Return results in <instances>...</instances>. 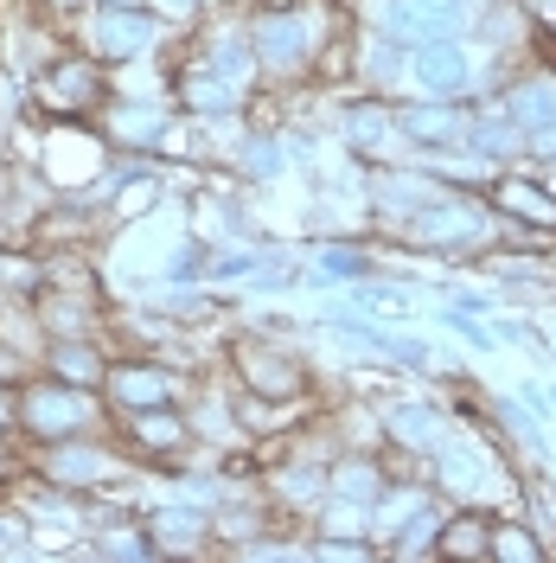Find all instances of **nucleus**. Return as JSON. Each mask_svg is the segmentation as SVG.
<instances>
[{
    "label": "nucleus",
    "mask_w": 556,
    "mask_h": 563,
    "mask_svg": "<svg viewBox=\"0 0 556 563\" xmlns=\"http://www.w3.org/2000/svg\"><path fill=\"white\" fill-rule=\"evenodd\" d=\"M403 135H416V141H454V135H467V122L454 115V109H403V122H397Z\"/></svg>",
    "instance_id": "9"
},
{
    "label": "nucleus",
    "mask_w": 556,
    "mask_h": 563,
    "mask_svg": "<svg viewBox=\"0 0 556 563\" xmlns=\"http://www.w3.org/2000/svg\"><path fill=\"white\" fill-rule=\"evenodd\" d=\"M326 269H333V276H358V256H346V250H333V256H326Z\"/></svg>",
    "instance_id": "27"
},
{
    "label": "nucleus",
    "mask_w": 556,
    "mask_h": 563,
    "mask_svg": "<svg viewBox=\"0 0 556 563\" xmlns=\"http://www.w3.org/2000/svg\"><path fill=\"white\" fill-rule=\"evenodd\" d=\"M154 38V26L141 20L135 7H109V13H97L90 20V45L103 52V58H129V52H141Z\"/></svg>",
    "instance_id": "1"
},
{
    "label": "nucleus",
    "mask_w": 556,
    "mask_h": 563,
    "mask_svg": "<svg viewBox=\"0 0 556 563\" xmlns=\"http://www.w3.org/2000/svg\"><path fill=\"white\" fill-rule=\"evenodd\" d=\"M288 493H294V499H313V493H320V474H313V467L288 474Z\"/></svg>",
    "instance_id": "26"
},
{
    "label": "nucleus",
    "mask_w": 556,
    "mask_h": 563,
    "mask_svg": "<svg viewBox=\"0 0 556 563\" xmlns=\"http://www.w3.org/2000/svg\"><path fill=\"white\" fill-rule=\"evenodd\" d=\"M26 422L38 435H70V429H84V397H70L58 385H38L26 390Z\"/></svg>",
    "instance_id": "2"
},
{
    "label": "nucleus",
    "mask_w": 556,
    "mask_h": 563,
    "mask_svg": "<svg viewBox=\"0 0 556 563\" xmlns=\"http://www.w3.org/2000/svg\"><path fill=\"white\" fill-rule=\"evenodd\" d=\"M383 129H390V122H383L378 109H352V141H358V147H383Z\"/></svg>",
    "instance_id": "19"
},
{
    "label": "nucleus",
    "mask_w": 556,
    "mask_h": 563,
    "mask_svg": "<svg viewBox=\"0 0 556 563\" xmlns=\"http://www.w3.org/2000/svg\"><path fill=\"white\" fill-rule=\"evenodd\" d=\"M416 77L435 90V97H460V84H467V58L454 52L448 38H429L416 52Z\"/></svg>",
    "instance_id": "5"
},
{
    "label": "nucleus",
    "mask_w": 556,
    "mask_h": 563,
    "mask_svg": "<svg viewBox=\"0 0 556 563\" xmlns=\"http://www.w3.org/2000/svg\"><path fill=\"white\" fill-rule=\"evenodd\" d=\"M244 161L256 167V174H276V147H269V141H249V147H244Z\"/></svg>",
    "instance_id": "25"
},
{
    "label": "nucleus",
    "mask_w": 556,
    "mask_h": 563,
    "mask_svg": "<svg viewBox=\"0 0 556 563\" xmlns=\"http://www.w3.org/2000/svg\"><path fill=\"white\" fill-rule=\"evenodd\" d=\"M390 429H397L410 449H435V442H442V417H435V410H397Z\"/></svg>",
    "instance_id": "12"
},
{
    "label": "nucleus",
    "mask_w": 556,
    "mask_h": 563,
    "mask_svg": "<svg viewBox=\"0 0 556 563\" xmlns=\"http://www.w3.org/2000/svg\"><path fill=\"white\" fill-rule=\"evenodd\" d=\"M499 206L519 211V218H537V224H556V206H544L531 186H499Z\"/></svg>",
    "instance_id": "15"
},
{
    "label": "nucleus",
    "mask_w": 556,
    "mask_h": 563,
    "mask_svg": "<svg viewBox=\"0 0 556 563\" xmlns=\"http://www.w3.org/2000/svg\"><path fill=\"white\" fill-rule=\"evenodd\" d=\"M115 129H122L129 141H154V135H160V122H154V115H141V109H122V115H115Z\"/></svg>",
    "instance_id": "22"
},
{
    "label": "nucleus",
    "mask_w": 556,
    "mask_h": 563,
    "mask_svg": "<svg viewBox=\"0 0 556 563\" xmlns=\"http://www.w3.org/2000/svg\"><path fill=\"white\" fill-rule=\"evenodd\" d=\"M103 551H109V558H141V544H135V538H109Z\"/></svg>",
    "instance_id": "28"
},
{
    "label": "nucleus",
    "mask_w": 556,
    "mask_h": 563,
    "mask_svg": "<svg viewBox=\"0 0 556 563\" xmlns=\"http://www.w3.org/2000/svg\"><path fill=\"white\" fill-rule=\"evenodd\" d=\"M442 551L448 558H480V551H492V526L480 512H460V519L442 526Z\"/></svg>",
    "instance_id": "8"
},
{
    "label": "nucleus",
    "mask_w": 556,
    "mask_h": 563,
    "mask_svg": "<svg viewBox=\"0 0 556 563\" xmlns=\"http://www.w3.org/2000/svg\"><path fill=\"white\" fill-rule=\"evenodd\" d=\"M52 474H58V481H97L103 467H97V455H84V449H58V455H52Z\"/></svg>",
    "instance_id": "16"
},
{
    "label": "nucleus",
    "mask_w": 556,
    "mask_h": 563,
    "mask_svg": "<svg viewBox=\"0 0 556 563\" xmlns=\"http://www.w3.org/2000/svg\"><path fill=\"white\" fill-rule=\"evenodd\" d=\"M512 122H556V84H524L519 97L505 103Z\"/></svg>",
    "instance_id": "11"
},
{
    "label": "nucleus",
    "mask_w": 556,
    "mask_h": 563,
    "mask_svg": "<svg viewBox=\"0 0 556 563\" xmlns=\"http://www.w3.org/2000/svg\"><path fill=\"white\" fill-rule=\"evenodd\" d=\"M211 65L224 70V77H244V70H249V58L237 52V45H218V52H211Z\"/></svg>",
    "instance_id": "24"
},
{
    "label": "nucleus",
    "mask_w": 556,
    "mask_h": 563,
    "mask_svg": "<svg viewBox=\"0 0 556 563\" xmlns=\"http://www.w3.org/2000/svg\"><path fill=\"white\" fill-rule=\"evenodd\" d=\"M52 90H58V97H70V103H77V97L90 90V70H84V65H58V70H52Z\"/></svg>",
    "instance_id": "21"
},
{
    "label": "nucleus",
    "mask_w": 556,
    "mask_h": 563,
    "mask_svg": "<svg viewBox=\"0 0 556 563\" xmlns=\"http://www.w3.org/2000/svg\"><path fill=\"white\" fill-rule=\"evenodd\" d=\"M237 365H244L249 390H263V397H294L301 390V372L281 358V352H263V346H237Z\"/></svg>",
    "instance_id": "4"
},
{
    "label": "nucleus",
    "mask_w": 556,
    "mask_h": 563,
    "mask_svg": "<svg viewBox=\"0 0 556 563\" xmlns=\"http://www.w3.org/2000/svg\"><path fill=\"white\" fill-rule=\"evenodd\" d=\"M474 135H480V154H512V147H519V135H512V115H505V129H499V122H480Z\"/></svg>",
    "instance_id": "20"
},
{
    "label": "nucleus",
    "mask_w": 556,
    "mask_h": 563,
    "mask_svg": "<svg viewBox=\"0 0 556 563\" xmlns=\"http://www.w3.org/2000/svg\"><path fill=\"white\" fill-rule=\"evenodd\" d=\"M109 7H141V0H109Z\"/></svg>",
    "instance_id": "30"
},
{
    "label": "nucleus",
    "mask_w": 556,
    "mask_h": 563,
    "mask_svg": "<svg viewBox=\"0 0 556 563\" xmlns=\"http://www.w3.org/2000/svg\"><path fill=\"white\" fill-rule=\"evenodd\" d=\"M52 365H58L65 378H97V352H84V346H58Z\"/></svg>",
    "instance_id": "18"
},
{
    "label": "nucleus",
    "mask_w": 556,
    "mask_h": 563,
    "mask_svg": "<svg viewBox=\"0 0 556 563\" xmlns=\"http://www.w3.org/2000/svg\"><path fill=\"white\" fill-rule=\"evenodd\" d=\"M269 7H288V0H269Z\"/></svg>",
    "instance_id": "31"
},
{
    "label": "nucleus",
    "mask_w": 556,
    "mask_h": 563,
    "mask_svg": "<svg viewBox=\"0 0 556 563\" xmlns=\"http://www.w3.org/2000/svg\"><path fill=\"white\" fill-rule=\"evenodd\" d=\"M109 390H115L129 410H167V404H174V378H167V372H147V365L109 372Z\"/></svg>",
    "instance_id": "3"
},
{
    "label": "nucleus",
    "mask_w": 556,
    "mask_h": 563,
    "mask_svg": "<svg viewBox=\"0 0 556 563\" xmlns=\"http://www.w3.org/2000/svg\"><path fill=\"white\" fill-rule=\"evenodd\" d=\"M147 531H154V538H167V544H199V538H205V526H199L192 512H154Z\"/></svg>",
    "instance_id": "13"
},
{
    "label": "nucleus",
    "mask_w": 556,
    "mask_h": 563,
    "mask_svg": "<svg viewBox=\"0 0 556 563\" xmlns=\"http://www.w3.org/2000/svg\"><path fill=\"white\" fill-rule=\"evenodd\" d=\"M256 52H263L269 65L288 70V65H301V58H308V33H301L294 20H269V26L256 33Z\"/></svg>",
    "instance_id": "6"
},
{
    "label": "nucleus",
    "mask_w": 556,
    "mask_h": 563,
    "mask_svg": "<svg viewBox=\"0 0 556 563\" xmlns=\"http://www.w3.org/2000/svg\"><path fill=\"white\" fill-rule=\"evenodd\" d=\"M186 103L192 109H237V84L231 77H211V70H192L186 77Z\"/></svg>",
    "instance_id": "10"
},
{
    "label": "nucleus",
    "mask_w": 556,
    "mask_h": 563,
    "mask_svg": "<svg viewBox=\"0 0 556 563\" xmlns=\"http://www.w3.org/2000/svg\"><path fill=\"white\" fill-rule=\"evenodd\" d=\"M492 551H499V558H512V563H537V558H544V544H537L531 531H519V526L492 531Z\"/></svg>",
    "instance_id": "14"
},
{
    "label": "nucleus",
    "mask_w": 556,
    "mask_h": 563,
    "mask_svg": "<svg viewBox=\"0 0 556 563\" xmlns=\"http://www.w3.org/2000/svg\"><path fill=\"white\" fill-rule=\"evenodd\" d=\"M340 487H346V499H378V474L371 467H346Z\"/></svg>",
    "instance_id": "23"
},
{
    "label": "nucleus",
    "mask_w": 556,
    "mask_h": 563,
    "mask_svg": "<svg viewBox=\"0 0 556 563\" xmlns=\"http://www.w3.org/2000/svg\"><path fill=\"white\" fill-rule=\"evenodd\" d=\"M135 429H141V442H154V449H174L179 442V422L167 417V410H141Z\"/></svg>",
    "instance_id": "17"
},
{
    "label": "nucleus",
    "mask_w": 556,
    "mask_h": 563,
    "mask_svg": "<svg viewBox=\"0 0 556 563\" xmlns=\"http://www.w3.org/2000/svg\"><path fill=\"white\" fill-rule=\"evenodd\" d=\"M454 13H460V0H397V7H390V20H397L403 33H442Z\"/></svg>",
    "instance_id": "7"
},
{
    "label": "nucleus",
    "mask_w": 556,
    "mask_h": 563,
    "mask_svg": "<svg viewBox=\"0 0 556 563\" xmlns=\"http://www.w3.org/2000/svg\"><path fill=\"white\" fill-rule=\"evenodd\" d=\"M7 544H20V526H7V519H0V551H7Z\"/></svg>",
    "instance_id": "29"
}]
</instances>
